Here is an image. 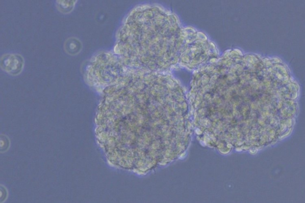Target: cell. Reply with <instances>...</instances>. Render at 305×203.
I'll return each instance as SVG.
<instances>
[{
	"instance_id": "obj_1",
	"label": "cell",
	"mask_w": 305,
	"mask_h": 203,
	"mask_svg": "<svg viewBox=\"0 0 305 203\" xmlns=\"http://www.w3.org/2000/svg\"><path fill=\"white\" fill-rule=\"evenodd\" d=\"M2 66L6 71L16 74L22 69L23 60L18 55H8L2 59Z\"/></svg>"
}]
</instances>
